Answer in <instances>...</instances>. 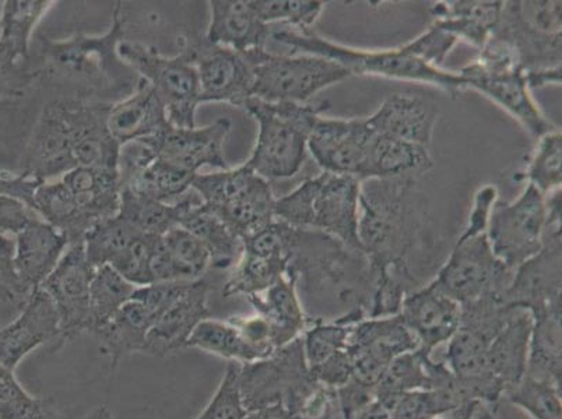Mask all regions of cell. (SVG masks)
I'll use <instances>...</instances> for the list:
<instances>
[{
  "instance_id": "obj_14",
  "label": "cell",
  "mask_w": 562,
  "mask_h": 419,
  "mask_svg": "<svg viewBox=\"0 0 562 419\" xmlns=\"http://www.w3.org/2000/svg\"><path fill=\"white\" fill-rule=\"evenodd\" d=\"M186 49L198 71L203 102H227L244 109L254 97V68L247 54L209 44L206 39L188 41Z\"/></svg>"
},
{
  "instance_id": "obj_36",
  "label": "cell",
  "mask_w": 562,
  "mask_h": 419,
  "mask_svg": "<svg viewBox=\"0 0 562 419\" xmlns=\"http://www.w3.org/2000/svg\"><path fill=\"white\" fill-rule=\"evenodd\" d=\"M432 356L420 350L406 352L393 360L374 387L375 400L386 408L406 393L432 387Z\"/></svg>"
},
{
  "instance_id": "obj_40",
  "label": "cell",
  "mask_w": 562,
  "mask_h": 419,
  "mask_svg": "<svg viewBox=\"0 0 562 419\" xmlns=\"http://www.w3.org/2000/svg\"><path fill=\"white\" fill-rule=\"evenodd\" d=\"M136 285L122 278L111 265L95 269L90 285V318L87 333L94 335L114 318L116 312L130 303Z\"/></svg>"
},
{
  "instance_id": "obj_23",
  "label": "cell",
  "mask_w": 562,
  "mask_h": 419,
  "mask_svg": "<svg viewBox=\"0 0 562 419\" xmlns=\"http://www.w3.org/2000/svg\"><path fill=\"white\" fill-rule=\"evenodd\" d=\"M165 104L147 81L139 79L136 89L124 100L111 104L106 126L117 145L147 139L170 126Z\"/></svg>"
},
{
  "instance_id": "obj_44",
  "label": "cell",
  "mask_w": 562,
  "mask_h": 419,
  "mask_svg": "<svg viewBox=\"0 0 562 419\" xmlns=\"http://www.w3.org/2000/svg\"><path fill=\"white\" fill-rule=\"evenodd\" d=\"M529 185L547 196L561 189L562 183V135L557 129L541 136L535 156L526 172Z\"/></svg>"
},
{
  "instance_id": "obj_18",
  "label": "cell",
  "mask_w": 562,
  "mask_h": 419,
  "mask_svg": "<svg viewBox=\"0 0 562 419\" xmlns=\"http://www.w3.org/2000/svg\"><path fill=\"white\" fill-rule=\"evenodd\" d=\"M211 291L212 285L206 279L188 281L180 295L156 316L143 352L167 356L186 349L192 331L211 316L207 305Z\"/></svg>"
},
{
  "instance_id": "obj_24",
  "label": "cell",
  "mask_w": 562,
  "mask_h": 419,
  "mask_svg": "<svg viewBox=\"0 0 562 419\" xmlns=\"http://www.w3.org/2000/svg\"><path fill=\"white\" fill-rule=\"evenodd\" d=\"M14 265L29 295L43 285L69 248L68 238L37 218L14 239Z\"/></svg>"
},
{
  "instance_id": "obj_42",
  "label": "cell",
  "mask_w": 562,
  "mask_h": 419,
  "mask_svg": "<svg viewBox=\"0 0 562 419\" xmlns=\"http://www.w3.org/2000/svg\"><path fill=\"white\" fill-rule=\"evenodd\" d=\"M168 254H170L172 280L195 281L203 278L211 268V253L202 241L182 227L168 231L162 237Z\"/></svg>"
},
{
  "instance_id": "obj_22",
  "label": "cell",
  "mask_w": 562,
  "mask_h": 419,
  "mask_svg": "<svg viewBox=\"0 0 562 419\" xmlns=\"http://www.w3.org/2000/svg\"><path fill=\"white\" fill-rule=\"evenodd\" d=\"M209 4L211 24L204 37L209 44L241 54L266 49L272 33L269 25L258 18L250 0H211Z\"/></svg>"
},
{
  "instance_id": "obj_53",
  "label": "cell",
  "mask_w": 562,
  "mask_h": 419,
  "mask_svg": "<svg viewBox=\"0 0 562 419\" xmlns=\"http://www.w3.org/2000/svg\"><path fill=\"white\" fill-rule=\"evenodd\" d=\"M38 79L33 69H10L0 60V100H16Z\"/></svg>"
},
{
  "instance_id": "obj_12",
  "label": "cell",
  "mask_w": 562,
  "mask_h": 419,
  "mask_svg": "<svg viewBox=\"0 0 562 419\" xmlns=\"http://www.w3.org/2000/svg\"><path fill=\"white\" fill-rule=\"evenodd\" d=\"M418 350V341L403 324L401 316L359 319L351 326L347 355L352 380L375 387L382 373L398 355Z\"/></svg>"
},
{
  "instance_id": "obj_25",
  "label": "cell",
  "mask_w": 562,
  "mask_h": 419,
  "mask_svg": "<svg viewBox=\"0 0 562 419\" xmlns=\"http://www.w3.org/2000/svg\"><path fill=\"white\" fill-rule=\"evenodd\" d=\"M531 326L529 312L519 308L490 342L488 370L503 388L504 397L522 382L528 371Z\"/></svg>"
},
{
  "instance_id": "obj_50",
  "label": "cell",
  "mask_w": 562,
  "mask_h": 419,
  "mask_svg": "<svg viewBox=\"0 0 562 419\" xmlns=\"http://www.w3.org/2000/svg\"><path fill=\"white\" fill-rule=\"evenodd\" d=\"M459 43L457 37L446 32V30L431 25L420 37L413 39L411 45L416 54L427 64L442 69L447 56Z\"/></svg>"
},
{
  "instance_id": "obj_3",
  "label": "cell",
  "mask_w": 562,
  "mask_h": 419,
  "mask_svg": "<svg viewBox=\"0 0 562 419\" xmlns=\"http://www.w3.org/2000/svg\"><path fill=\"white\" fill-rule=\"evenodd\" d=\"M497 189H480L474 197L467 229L458 239L447 263L439 270L434 285L461 306L469 305L492 293L507 291L510 272L493 253L487 237L490 212L497 202Z\"/></svg>"
},
{
  "instance_id": "obj_62",
  "label": "cell",
  "mask_w": 562,
  "mask_h": 419,
  "mask_svg": "<svg viewBox=\"0 0 562 419\" xmlns=\"http://www.w3.org/2000/svg\"><path fill=\"white\" fill-rule=\"evenodd\" d=\"M3 3L4 2H0V20H2Z\"/></svg>"
},
{
  "instance_id": "obj_38",
  "label": "cell",
  "mask_w": 562,
  "mask_h": 419,
  "mask_svg": "<svg viewBox=\"0 0 562 419\" xmlns=\"http://www.w3.org/2000/svg\"><path fill=\"white\" fill-rule=\"evenodd\" d=\"M186 349H196L224 358L228 362L250 364L265 360L252 346H249L232 321L204 319L192 331Z\"/></svg>"
},
{
  "instance_id": "obj_17",
  "label": "cell",
  "mask_w": 562,
  "mask_h": 419,
  "mask_svg": "<svg viewBox=\"0 0 562 419\" xmlns=\"http://www.w3.org/2000/svg\"><path fill=\"white\" fill-rule=\"evenodd\" d=\"M232 131V121L220 117L212 125L204 127L167 126L165 131L147 139H142L150 146L157 158L177 163L187 170L198 173L201 168H217L228 170L224 145Z\"/></svg>"
},
{
  "instance_id": "obj_13",
  "label": "cell",
  "mask_w": 562,
  "mask_h": 419,
  "mask_svg": "<svg viewBox=\"0 0 562 419\" xmlns=\"http://www.w3.org/2000/svg\"><path fill=\"white\" fill-rule=\"evenodd\" d=\"M95 269L86 258L85 242L70 244L54 272L40 288L53 299L60 321L59 346L87 333L90 318V285Z\"/></svg>"
},
{
  "instance_id": "obj_20",
  "label": "cell",
  "mask_w": 562,
  "mask_h": 419,
  "mask_svg": "<svg viewBox=\"0 0 562 419\" xmlns=\"http://www.w3.org/2000/svg\"><path fill=\"white\" fill-rule=\"evenodd\" d=\"M397 315L418 341V350L432 355L457 333L462 306L439 291L432 283L402 299Z\"/></svg>"
},
{
  "instance_id": "obj_59",
  "label": "cell",
  "mask_w": 562,
  "mask_h": 419,
  "mask_svg": "<svg viewBox=\"0 0 562 419\" xmlns=\"http://www.w3.org/2000/svg\"><path fill=\"white\" fill-rule=\"evenodd\" d=\"M495 412H497L495 407L490 406V404L479 403L470 419H497L495 418Z\"/></svg>"
},
{
  "instance_id": "obj_21",
  "label": "cell",
  "mask_w": 562,
  "mask_h": 419,
  "mask_svg": "<svg viewBox=\"0 0 562 419\" xmlns=\"http://www.w3.org/2000/svg\"><path fill=\"white\" fill-rule=\"evenodd\" d=\"M437 120L438 109L431 100L402 93L391 95L374 114L366 117L368 126L378 135L426 148L431 147Z\"/></svg>"
},
{
  "instance_id": "obj_15",
  "label": "cell",
  "mask_w": 562,
  "mask_h": 419,
  "mask_svg": "<svg viewBox=\"0 0 562 419\" xmlns=\"http://www.w3.org/2000/svg\"><path fill=\"white\" fill-rule=\"evenodd\" d=\"M374 132L366 120H329L319 116L308 139V151L324 172L364 182Z\"/></svg>"
},
{
  "instance_id": "obj_33",
  "label": "cell",
  "mask_w": 562,
  "mask_h": 419,
  "mask_svg": "<svg viewBox=\"0 0 562 419\" xmlns=\"http://www.w3.org/2000/svg\"><path fill=\"white\" fill-rule=\"evenodd\" d=\"M33 212L68 238L69 245L83 241L90 231V223L80 212L78 203L63 179L56 182H43L35 189Z\"/></svg>"
},
{
  "instance_id": "obj_41",
  "label": "cell",
  "mask_w": 562,
  "mask_h": 419,
  "mask_svg": "<svg viewBox=\"0 0 562 419\" xmlns=\"http://www.w3.org/2000/svg\"><path fill=\"white\" fill-rule=\"evenodd\" d=\"M140 235L117 214L102 219L85 235L86 258L94 269L111 265Z\"/></svg>"
},
{
  "instance_id": "obj_31",
  "label": "cell",
  "mask_w": 562,
  "mask_h": 419,
  "mask_svg": "<svg viewBox=\"0 0 562 419\" xmlns=\"http://www.w3.org/2000/svg\"><path fill=\"white\" fill-rule=\"evenodd\" d=\"M195 235L211 253L213 269L226 270L238 263L244 253V242L199 197L191 204L181 219V226Z\"/></svg>"
},
{
  "instance_id": "obj_19",
  "label": "cell",
  "mask_w": 562,
  "mask_h": 419,
  "mask_svg": "<svg viewBox=\"0 0 562 419\" xmlns=\"http://www.w3.org/2000/svg\"><path fill=\"white\" fill-rule=\"evenodd\" d=\"M60 321L53 299L43 288L34 290L19 318L0 329V364L16 371L20 362L38 347L58 341Z\"/></svg>"
},
{
  "instance_id": "obj_43",
  "label": "cell",
  "mask_w": 562,
  "mask_h": 419,
  "mask_svg": "<svg viewBox=\"0 0 562 419\" xmlns=\"http://www.w3.org/2000/svg\"><path fill=\"white\" fill-rule=\"evenodd\" d=\"M505 398L533 419H562L561 386L553 382L525 375Z\"/></svg>"
},
{
  "instance_id": "obj_32",
  "label": "cell",
  "mask_w": 562,
  "mask_h": 419,
  "mask_svg": "<svg viewBox=\"0 0 562 419\" xmlns=\"http://www.w3.org/2000/svg\"><path fill=\"white\" fill-rule=\"evenodd\" d=\"M155 321V316L139 301L131 299L109 324L97 330L93 336L101 342V350L110 356L111 366L115 367L122 358L143 352L147 335Z\"/></svg>"
},
{
  "instance_id": "obj_39",
  "label": "cell",
  "mask_w": 562,
  "mask_h": 419,
  "mask_svg": "<svg viewBox=\"0 0 562 419\" xmlns=\"http://www.w3.org/2000/svg\"><path fill=\"white\" fill-rule=\"evenodd\" d=\"M198 173L189 171L187 168L156 157L124 188L145 194L158 202L171 203L176 199L180 201L191 191L193 178Z\"/></svg>"
},
{
  "instance_id": "obj_28",
  "label": "cell",
  "mask_w": 562,
  "mask_h": 419,
  "mask_svg": "<svg viewBox=\"0 0 562 419\" xmlns=\"http://www.w3.org/2000/svg\"><path fill=\"white\" fill-rule=\"evenodd\" d=\"M63 182L91 227L114 217L120 210L121 179L117 168L79 167L66 173Z\"/></svg>"
},
{
  "instance_id": "obj_11",
  "label": "cell",
  "mask_w": 562,
  "mask_h": 419,
  "mask_svg": "<svg viewBox=\"0 0 562 419\" xmlns=\"http://www.w3.org/2000/svg\"><path fill=\"white\" fill-rule=\"evenodd\" d=\"M544 226V196L529 183L515 202H495L487 224L495 258L515 272L543 249Z\"/></svg>"
},
{
  "instance_id": "obj_47",
  "label": "cell",
  "mask_w": 562,
  "mask_h": 419,
  "mask_svg": "<svg viewBox=\"0 0 562 419\" xmlns=\"http://www.w3.org/2000/svg\"><path fill=\"white\" fill-rule=\"evenodd\" d=\"M241 364L228 362L222 383L206 408L195 419H245L247 408L239 390Z\"/></svg>"
},
{
  "instance_id": "obj_35",
  "label": "cell",
  "mask_w": 562,
  "mask_h": 419,
  "mask_svg": "<svg viewBox=\"0 0 562 419\" xmlns=\"http://www.w3.org/2000/svg\"><path fill=\"white\" fill-rule=\"evenodd\" d=\"M291 262L293 258L290 257H258L244 252L224 284L223 298L245 296L248 299L265 293L294 269Z\"/></svg>"
},
{
  "instance_id": "obj_10",
  "label": "cell",
  "mask_w": 562,
  "mask_h": 419,
  "mask_svg": "<svg viewBox=\"0 0 562 419\" xmlns=\"http://www.w3.org/2000/svg\"><path fill=\"white\" fill-rule=\"evenodd\" d=\"M117 54L160 97L172 126L182 129L196 126L201 87L195 66L186 49L180 55L166 56L156 48L124 39L117 47Z\"/></svg>"
},
{
  "instance_id": "obj_60",
  "label": "cell",
  "mask_w": 562,
  "mask_h": 419,
  "mask_svg": "<svg viewBox=\"0 0 562 419\" xmlns=\"http://www.w3.org/2000/svg\"><path fill=\"white\" fill-rule=\"evenodd\" d=\"M85 419H114V416H112L109 407L102 406L95 408V410L91 411Z\"/></svg>"
},
{
  "instance_id": "obj_6",
  "label": "cell",
  "mask_w": 562,
  "mask_h": 419,
  "mask_svg": "<svg viewBox=\"0 0 562 419\" xmlns=\"http://www.w3.org/2000/svg\"><path fill=\"white\" fill-rule=\"evenodd\" d=\"M328 102H265L249 99L244 110L257 120L259 135L245 166L266 181L294 177L304 166L308 139Z\"/></svg>"
},
{
  "instance_id": "obj_57",
  "label": "cell",
  "mask_w": 562,
  "mask_h": 419,
  "mask_svg": "<svg viewBox=\"0 0 562 419\" xmlns=\"http://www.w3.org/2000/svg\"><path fill=\"white\" fill-rule=\"evenodd\" d=\"M352 419H391V414L380 401H372Z\"/></svg>"
},
{
  "instance_id": "obj_49",
  "label": "cell",
  "mask_w": 562,
  "mask_h": 419,
  "mask_svg": "<svg viewBox=\"0 0 562 419\" xmlns=\"http://www.w3.org/2000/svg\"><path fill=\"white\" fill-rule=\"evenodd\" d=\"M14 241L0 235V301L4 304L23 306L29 298L14 265Z\"/></svg>"
},
{
  "instance_id": "obj_26",
  "label": "cell",
  "mask_w": 562,
  "mask_h": 419,
  "mask_svg": "<svg viewBox=\"0 0 562 419\" xmlns=\"http://www.w3.org/2000/svg\"><path fill=\"white\" fill-rule=\"evenodd\" d=\"M248 301L268 324L276 350L283 349L304 333L306 318L297 294L295 268L273 287Z\"/></svg>"
},
{
  "instance_id": "obj_1",
  "label": "cell",
  "mask_w": 562,
  "mask_h": 419,
  "mask_svg": "<svg viewBox=\"0 0 562 419\" xmlns=\"http://www.w3.org/2000/svg\"><path fill=\"white\" fill-rule=\"evenodd\" d=\"M124 39V10L122 2H116L111 27L102 35L78 33L69 39L53 41L38 34V50L30 65L38 78L66 81L86 93L131 95L140 78L117 54Z\"/></svg>"
},
{
  "instance_id": "obj_27",
  "label": "cell",
  "mask_w": 562,
  "mask_h": 419,
  "mask_svg": "<svg viewBox=\"0 0 562 419\" xmlns=\"http://www.w3.org/2000/svg\"><path fill=\"white\" fill-rule=\"evenodd\" d=\"M53 0H8L0 20V60L10 69H32L30 54L34 30Z\"/></svg>"
},
{
  "instance_id": "obj_56",
  "label": "cell",
  "mask_w": 562,
  "mask_h": 419,
  "mask_svg": "<svg viewBox=\"0 0 562 419\" xmlns=\"http://www.w3.org/2000/svg\"><path fill=\"white\" fill-rule=\"evenodd\" d=\"M257 419H295L297 416L290 408L283 406V404H274L262 408V410L255 411Z\"/></svg>"
},
{
  "instance_id": "obj_58",
  "label": "cell",
  "mask_w": 562,
  "mask_h": 419,
  "mask_svg": "<svg viewBox=\"0 0 562 419\" xmlns=\"http://www.w3.org/2000/svg\"><path fill=\"white\" fill-rule=\"evenodd\" d=\"M480 401H472L464 404V406L457 408V410L447 414V416H443L438 419H470L472 417V414L474 411V408H476L477 404Z\"/></svg>"
},
{
  "instance_id": "obj_48",
  "label": "cell",
  "mask_w": 562,
  "mask_h": 419,
  "mask_svg": "<svg viewBox=\"0 0 562 419\" xmlns=\"http://www.w3.org/2000/svg\"><path fill=\"white\" fill-rule=\"evenodd\" d=\"M157 237L140 235L131 247L111 264L122 278L126 279L136 287H146L151 284L150 278V254L153 244Z\"/></svg>"
},
{
  "instance_id": "obj_30",
  "label": "cell",
  "mask_w": 562,
  "mask_h": 419,
  "mask_svg": "<svg viewBox=\"0 0 562 419\" xmlns=\"http://www.w3.org/2000/svg\"><path fill=\"white\" fill-rule=\"evenodd\" d=\"M199 194L192 191L180 201L162 203L131 189H121V203L117 216L130 223L137 231L150 237H165L171 229L181 226V219L187 210L196 202Z\"/></svg>"
},
{
  "instance_id": "obj_55",
  "label": "cell",
  "mask_w": 562,
  "mask_h": 419,
  "mask_svg": "<svg viewBox=\"0 0 562 419\" xmlns=\"http://www.w3.org/2000/svg\"><path fill=\"white\" fill-rule=\"evenodd\" d=\"M23 386L20 385L14 372L0 364V406L25 395Z\"/></svg>"
},
{
  "instance_id": "obj_5",
  "label": "cell",
  "mask_w": 562,
  "mask_h": 419,
  "mask_svg": "<svg viewBox=\"0 0 562 419\" xmlns=\"http://www.w3.org/2000/svg\"><path fill=\"white\" fill-rule=\"evenodd\" d=\"M278 43L288 45L294 54L322 56L345 66L352 75L381 76V78L417 81L438 87L447 93L457 94L467 90L459 71L436 68L412 48L411 43L395 49L362 50L330 43L319 37L314 30L299 32L284 27L270 35Z\"/></svg>"
},
{
  "instance_id": "obj_9",
  "label": "cell",
  "mask_w": 562,
  "mask_h": 419,
  "mask_svg": "<svg viewBox=\"0 0 562 419\" xmlns=\"http://www.w3.org/2000/svg\"><path fill=\"white\" fill-rule=\"evenodd\" d=\"M321 387L306 367L301 337L265 360L241 364L239 371V390L248 412L283 404L299 417Z\"/></svg>"
},
{
  "instance_id": "obj_34",
  "label": "cell",
  "mask_w": 562,
  "mask_h": 419,
  "mask_svg": "<svg viewBox=\"0 0 562 419\" xmlns=\"http://www.w3.org/2000/svg\"><path fill=\"white\" fill-rule=\"evenodd\" d=\"M274 206L276 199L269 181L259 177L258 181L235 201L226 206L209 208L213 210L244 242L274 222Z\"/></svg>"
},
{
  "instance_id": "obj_52",
  "label": "cell",
  "mask_w": 562,
  "mask_h": 419,
  "mask_svg": "<svg viewBox=\"0 0 562 419\" xmlns=\"http://www.w3.org/2000/svg\"><path fill=\"white\" fill-rule=\"evenodd\" d=\"M37 218V214L18 199L0 196V235L16 237Z\"/></svg>"
},
{
  "instance_id": "obj_4",
  "label": "cell",
  "mask_w": 562,
  "mask_h": 419,
  "mask_svg": "<svg viewBox=\"0 0 562 419\" xmlns=\"http://www.w3.org/2000/svg\"><path fill=\"white\" fill-rule=\"evenodd\" d=\"M361 181L322 172L276 199L274 217L300 229H319L345 247L364 253L359 237Z\"/></svg>"
},
{
  "instance_id": "obj_54",
  "label": "cell",
  "mask_w": 562,
  "mask_h": 419,
  "mask_svg": "<svg viewBox=\"0 0 562 419\" xmlns=\"http://www.w3.org/2000/svg\"><path fill=\"white\" fill-rule=\"evenodd\" d=\"M40 183L43 182L20 175V173L12 177L0 172V196L18 199V201L23 202L25 206L32 208L35 189L38 188Z\"/></svg>"
},
{
  "instance_id": "obj_37",
  "label": "cell",
  "mask_w": 562,
  "mask_h": 419,
  "mask_svg": "<svg viewBox=\"0 0 562 419\" xmlns=\"http://www.w3.org/2000/svg\"><path fill=\"white\" fill-rule=\"evenodd\" d=\"M526 375L562 385L561 314L535 316Z\"/></svg>"
},
{
  "instance_id": "obj_8",
  "label": "cell",
  "mask_w": 562,
  "mask_h": 419,
  "mask_svg": "<svg viewBox=\"0 0 562 419\" xmlns=\"http://www.w3.org/2000/svg\"><path fill=\"white\" fill-rule=\"evenodd\" d=\"M247 54L254 68V99L306 104L319 91L341 83L349 70L316 55H273L266 49Z\"/></svg>"
},
{
  "instance_id": "obj_61",
  "label": "cell",
  "mask_w": 562,
  "mask_h": 419,
  "mask_svg": "<svg viewBox=\"0 0 562 419\" xmlns=\"http://www.w3.org/2000/svg\"><path fill=\"white\" fill-rule=\"evenodd\" d=\"M295 419H334V406L329 408L328 411L321 414V416L316 417H297Z\"/></svg>"
},
{
  "instance_id": "obj_7",
  "label": "cell",
  "mask_w": 562,
  "mask_h": 419,
  "mask_svg": "<svg viewBox=\"0 0 562 419\" xmlns=\"http://www.w3.org/2000/svg\"><path fill=\"white\" fill-rule=\"evenodd\" d=\"M467 89L479 91L503 106L522 124L531 136L557 131L530 94L522 64L513 44L494 33L480 49L474 63L459 71Z\"/></svg>"
},
{
  "instance_id": "obj_51",
  "label": "cell",
  "mask_w": 562,
  "mask_h": 419,
  "mask_svg": "<svg viewBox=\"0 0 562 419\" xmlns=\"http://www.w3.org/2000/svg\"><path fill=\"white\" fill-rule=\"evenodd\" d=\"M0 419H59L53 398L24 396L0 406Z\"/></svg>"
},
{
  "instance_id": "obj_46",
  "label": "cell",
  "mask_w": 562,
  "mask_h": 419,
  "mask_svg": "<svg viewBox=\"0 0 562 419\" xmlns=\"http://www.w3.org/2000/svg\"><path fill=\"white\" fill-rule=\"evenodd\" d=\"M250 4L265 24L280 22L299 32L314 30L316 20L325 9L324 2L313 0H250Z\"/></svg>"
},
{
  "instance_id": "obj_45",
  "label": "cell",
  "mask_w": 562,
  "mask_h": 419,
  "mask_svg": "<svg viewBox=\"0 0 562 419\" xmlns=\"http://www.w3.org/2000/svg\"><path fill=\"white\" fill-rule=\"evenodd\" d=\"M355 321L337 320L335 324L315 325L305 329L303 342L304 360L308 371L315 370L329 358L347 349V341Z\"/></svg>"
},
{
  "instance_id": "obj_16",
  "label": "cell",
  "mask_w": 562,
  "mask_h": 419,
  "mask_svg": "<svg viewBox=\"0 0 562 419\" xmlns=\"http://www.w3.org/2000/svg\"><path fill=\"white\" fill-rule=\"evenodd\" d=\"M504 298L531 318L561 314V235L543 237V249L515 270Z\"/></svg>"
},
{
  "instance_id": "obj_29",
  "label": "cell",
  "mask_w": 562,
  "mask_h": 419,
  "mask_svg": "<svg viewBox=\"0 0 562 419\" xmlns=\"http://www.w3.org/2000/svg\"><path fill=\"white\" fill-rule=\"evenodd\" d=\"M503 9L504 2H439L431 8L432 24L482 49L497 29Z\"/></svg>"
},
{
  "instance_id": "obj_2",
  "label": "cell",
  "mask_w": 562,
  "mask_h": 419,
  "mask_svg": "<svg viewBox=\"0 0 562 419\" xmlns=\"http://www.w3.org/2000/svg\"><path fill=\"white\" fill-rule=\"evenodd\" d=\"M111 104L76 99L48 102L23 150L20 175L49 182L78 168V151L106 127Z\"/></svg>"
}]
</instances>
